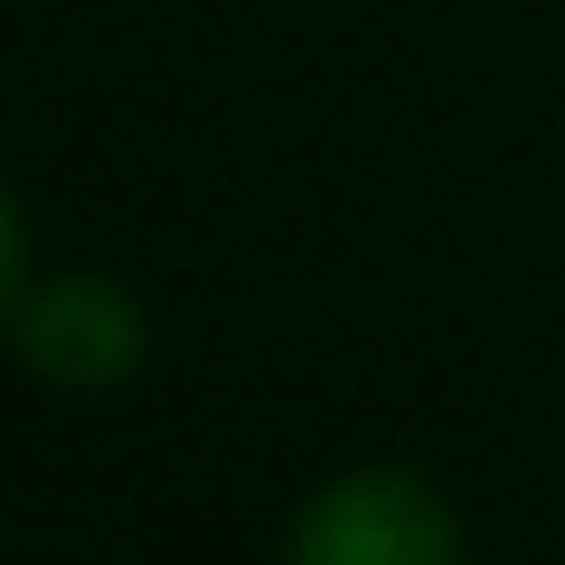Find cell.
I'll list each match as a JSON object with an SVG mask.
<instances>
[{
    "instance_id": "3",
    "label": "cell",
    "mask_w": 565,
    "mask_h": 565,
    "mask_svg": "<svg viewBox=\"0 0 565 565\" xmlns=\"http://www.w3.org/2000/svg\"><path fill=\"white\" fill-rule=\"evenodd\" d=\"M18 309V203H9V185H0V318Z\"/></svg>"
},
{
    "instance_id": "1",
    "label": "cell",
    "mask_w": 565,
    "mask_h": 565,
    "mask_svg": "<svg viewBox=\"0 0 565 565\" xmlns=\"http://www.w3.org/2000/svg\"><path fill=\"white\" fill-rule=\"evenodd\" d=\"M282 565H459V521L406 468H344L300 494Z\"/></svg>"
},
{
    "instance_id": "2",
    "label": "cell",
    "mask_w": 565,
    "mask_h": 565,
    "mask_svg": "<svg viewBox=\"0 0 565 565\" xmlns=\"http://www.w3.org/2000/svg\"><path fill=\"white\" fill-rule=\"evenodd\" d=\"M9 344L53 388H124L150 353V318L115 274H53V282L18 291Z\"/></svg>"
}]
</instances>
